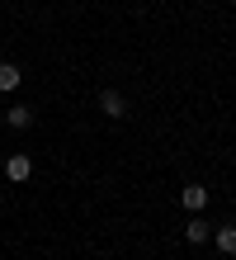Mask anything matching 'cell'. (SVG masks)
Masks as SVG:
<instances>
[{"label": "cell", "mask_w": 236, "mask_h": 260, "mask_svg": "<svg viewBox=\"0 0 236 260\" xmlns=\"http://www.w3.org/2000/svg\"><path fill=\"white\" fill-rule=\"evenodd\" d=\"M180 204H184V213H203V208H208V189H203V185H184Z\"/></svg>", "instance_id": "6da1fadb"}, {"label": "cell", "mask_w": 236, "mask_h": 260, "mask_svg": "<svg viewBox=\"0 0 236 260\" xmlns=\"http://www.w3.org/2000/svg\"><path fill=\"white\" fill-rule=\"evenodd\" d=\"M184 237H189V246H198V241H213V222H208V218H198V213H189Z\"/></svg>", "instance_id": "7a4b0ae2"}, {"label": "cell", "mask_w": 236, "mask_h": 260, "mask_svg": "<svg viewBox=\"0 0 236 260\" xmlns=\"http://www.w3.org/2000/svg\"><path fill=\"white\" fill-rule=\"evenodd\" d=\"M99 109L109 118H128V100H123L118 90H99Z\"/></svg>", "instance_id": "3957f363"}, {"label": "cell", "mask_w": 236, "mask_h": 260, "mask_svg": "<svg viewBox=\"0 0 236 260\" xmlns=\"http://www.w3.org/2000/svg\"><path fill=\"white\" fill-rule=\"evenodd\" d=\"M19 85H24V71L14 62H0V95H14Z\"/></svg>", "instance_id": "277c9868"}, {"label": "cell", "mask_w": 236, "mask_h": 260, "mask_svg": "<svg viewBox=\"0 0 236 260\" xmlns=\"http://www.w3.org/2000/svg\"><path fill=\"white\" fill-rule=\"evenodd\" d=\"M5 123H10V128H19V133H24V128H33V109H28V104H10V109H5Z\"/></svg>", "instance_id": "5b68a950"}, {"label": "cell", "mask_w": 236, "mask_h": 260, "mask_svg": "<svg viewBox=\"0 0 236 260\" xmlns=\"http://www.w3.org/2000/svg\"><path fill=\"white\" fill-rule=\"evenodd\" d=\"M5 175L14 180V185H19V180H28V175H33V161H28V156H10V161H5Z\"/></svg>", "instance_id": "8992f818"}, {"label": "cell", "mask_w": 236, "mask_h": 260, "mask_svg": "<svg viewBox=\"0 0 236 260\" xmlns=\"http://www.w3.org/2000/svg\"><path fill=\"white\" fill-rule=\"evenodd\" d=\"M213 246L222 255H236V227H213Z\"/></svg>", "instance_id": "52a82bcc"}]
</instances>
